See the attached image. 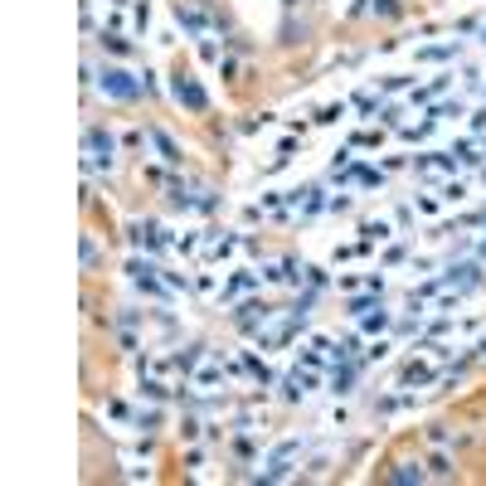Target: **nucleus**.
Here are the masks:
<instances>
[{
  "instance_id": "nucleus-1",
  "label": "nucleus",
  "mask_w": 486,
  "mask_h": 486,
  "mask_svg": "<svg viewBox=\"0 0 486 486\" xmlns=\"http://www.w3.org/2000/svg\"><path fill=\"white\" fill-rule=\"evenodd\" d=\"M102 88L112 93V97H136V83H132L122 69H107V73H102Z\"/></svg>"
},
{
  "instance_id": "nucleus-2",
  "label": "nucleus",
  "mask_w": 486,
  "mask_h": 486,
  "mask_svg": "<svg viewBox=\"0 0 486 486\" xmlns=\"http://www.w3.org/2000/svg\"><path fill=\"white\" fill-rule=\"evenodd\" d=\"M175 97H180V102H190L195 112H204V93H199L195 83H185V78H180V83H175Z\"/></svg>"
}]
</instances>
